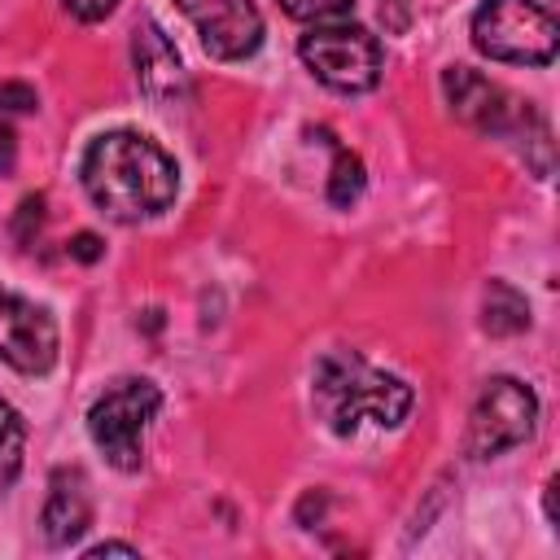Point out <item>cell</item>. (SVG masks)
Wrapping results in <instances>:
<instances>
[{
    "label": "cell",
    "mask_w": 560,
    "mask_h": 560,
    "mask_svg": "<svg viewBox=\"0 0 560 560\" xmlns=\"http://www.w3.org/2000/svg\"><path fill=\"white\" fill-rule=\"evenodd\" d=\"M79 179L88 197L114 219V223H140L162 214L179 192V171L166 158L162 144H153L140 131H105L83 149Z\"/></svg>",
    "instance_id": "1"
},
{
    "label": "cell",
    "mask_w": 560,
    "mask_h": 560,
    "mask_svg": "<svg viewBox=\"0 0 560 560\" xmlns=\"http://www.w3.org/2000/svg\"><path fill=\"white\" fill-rule=\"evenodd\" d=\"M311 402L324 416V424L337 438L359 433L363 424L376 429H398L416 402L411 385L402 376H389L381 368H372L363 354L354 350H324L315 359L311 372Z\"/></svg>",
    "instance_id": "2"
},
{
    "label": "cell",
    "mask_w": 560,
    "mask_h": 560,
    "mask_svg": "<svg viewBox=\"0 0 560 560\" xmlns=\"http://www.w3.org/2000/svg\"><path fill=\"white\" fill-rule=\"evenodd\" d=\"M468 31L477 52L503 66H547L560 44V26L538 0H481Z\"/></svg>",
    "instance_id": "3"
},
{
    "label": "cell",
    "mask_w": 560,
    "mask_h": 560,
    "mask_svg": "<svg viewBox=\"0 0 560 560\" xmlns=\"http://www.w3.org/2000/svg\"><path fill=\"white\" fill-rule=\"evenodd\" d=\"M158 407H162V389L144 376L114 381L88 407V438L118 472H136L144 464V429L158 416Z\"/></svg>",
    "instance_id": "4"
},
{
    "label": "cell",
    "mask_w": 560,
    "mask_h": 560,
    "mask_svg": "<svg viewBox=\"0 0 560 560\" xmlns=\"http://www.w3.org/2000/svg\"><path fill=\"white\" fill-rule=\"evenodd\" d=\"M538 429V398L516 376H490L468 411L464 429V455L468 459H494L521 442H529Z\"/></svg>",
    "instance_id": "5"
},
{
    "label": "cell",
    "mask_w": 560,
    "mask_h": 560,
    "mask_svg": "<svg viewBox=\"0 0 560 560\" xmlns=\"http://www.w3.org/2000/svg\"><path fill=\"white\" fill-rule=\"evenodd\" d=\"M298 57L332 92H372L381 83V70H385L381 39L354 22L311 26L298 44Z\"/></svg>",
    "instance_id": "6"
},
{
    "label": "cell",
    "mask_w": 560,
    "mask_h": 560,
    "mask_svg": "<svg viewBox=\"0 0 560 560\" xmlns=\"http://www.w3.org/2000/svg\"><path fill=\"white\" fill-rule=\"evenodd\" d=\"M57 346L52 315L0 284V359L22 376H44L57 363Z\"/></svg>",
    "instance_id": "7"
},
{
    "label": "cell",
    "mask_w": 560,
    "mask_h": 560,
    "mask_svg": "<svg viewBox=\"0 0 560 560\" xmlns=\"http://www.w3.org/2000/svg\"><path fill=\"white\" fill-rule=\"evenodd\" d=\"M192 22L201 48L219 61L254 57L262 44V13L254 0H175Z\"/></svg>",
    "instance_id": "8"
},
{
    "label": "cell",
    "mask_w": 560,
    "mask_h": 560,
    "mask_svg": "<svg viewBox=\"0 0 560 560\" xmlns=\"http://www.w3.org/2000/svg\"><path fill=\"white\" fill-rule=\"evenodd\" d=\"M442 92H446L451 114L459 122H468L472 131H486V136H508L529 118V105L521 109V101H512L499 83H490L486 74H477L468 66L442 70Z\"/></svg>",
    "instance_id": "9"
},
{
    "label": "cell",
    "mask_w": 560,
    "mask_h": 560,
    "mask_svg": "<svg viewBox=\"0 0 560 560\" xmlns=\"http://www.w3.org/2000/svg\"><path fill=\"white\" fill-rule=\"evenodd\" d=\"M131 61H136V83L149 101L158 105H175L188 88L184 79V61L175 52V44L166 39V31L158 22H144L136 26V39H131Z\"/></svg>",
    "instance_id": "10"
},
{
    "label": "cell",
    "mask_w": 560,
    "mask_h": 560,
    "mask_svg": "<svg viewBox=\"0 0 560 560\" xmlns=\"http://www.w3.org/2000/svg\"><path fill=\"white\" fill-rule=\"evenodd\" d=\"M39 525L52 547H70L83 538V529L92 525V490L79 468H57L48 477V499H44Z\"/></svg>",
    "instance_id": "11"
},
{
    "label": "cell",
    "mask_w": 560,
    "mask_h": 560,
    "mask_svg": "<svg viewBox=\"0 0 560 560\" xmlns=\"http://www.w3.org/2000/svg\"><path fill=\"white\" fill-rule=\"evenodd\" d=\"M481 328L490 337H516L529 328V302L508 280H490L481 289Z\"/></svg>",
    "instance_id": "12"
},
{
    "label": "cell",
    "mask_w": 560,
    "mask_h": 560,
    "mask_svg": "<svg viewBox=\"0 0 560 560\" xmlns=\"http://www.w3.org/2000/svg\"><path fill=\"white\" fill-rule=\"evenodd\" d=\"M22 451H26V424L9 398H0V486H9L22 472Z\"/></svg>",
    "instance_id": "13"
},
{
    "label": "cell",
    "mask_w": 560,
    "mask_h": 560,
    "mask_svg": "<svg viewBox=\"0 0 560 560\" xmlns=\"http://www.w3.org/2000/svg\"><path fill=\"white\" fill-rule=\"evenodd\" d=\"M363 162H359V153H350V149H341V144H332V175H328V201L332 206H350V201H359V192H363Z\"/></svg>",
    "instance_id": "14"
},
{
    "label": "cell",
    "mask_w": 560,
    "mask_h": 560,
    "mask_svg": "<svg viewBox=\"0 0 560 560\" xmlns=\"http://www.w3.org/2000/svg\"><path fill=\"white\" fill-rule=\"evenodd\" d=\"M280 9H284L293 22H306V26L354 22V0H280Z\"/></svg>",
    "instance_id": "15"
},
{
    "label": "cell",
    "mask_w": 560,
    "mask_h": 560,
    "mask_svg": "<svg viewBox=\"0 0 560 560\" xmlns=\"http://www.w3.org/2000/svg\"><path fill=\"white\" fill-rule=\"evenodd\" d=\"M35 105H39V96H35L31 83H18V79H4L0 83V109L4 114H31Z\"/></svg>",
    "instance_id": "16"
},
{
    "label": "cell",
    "mask_w": 560,
    "mask_h": 560,
    "mask_svg": "<svg viewBox=\"0 0 560 560\" xmlns=\"http://www.w3.org/2000/svg\"><path fill=\"white\" fill-rule=\"evenodd\" d=\"M39 223H44V197H39V192H35V197H22L18 219H13V236L26 245V241H31V228L39 232Z\"/></svg>",
    "instance_id": "17"
},
{
    "label": "cell",
    "mask_w": 560,
    "mask_h": 560,
    "mask_svg": "<svg viewBox=\"0 0 560 560\" xmlns=\"http://www.w3.org/2000/svg\"><path fill=\"white\" fill-rule=\"evenodd\" d=\"M66 9L79 18V22H101L118 9V0H66Z\"/></svg>",
    "instance_id": "18"
},
{
    "label": "cell",
    "mask_w": 560,
    "mask_h": 560,
    "mask_svg": "<svg viewBox=\"0 0 560 560\" xmlns=\"http://www.w3.org/2000/svg\"><path fill=\"white\" fill-rule=\"evenodd\" d=\"M70 258L96 262V258H101V236H96V232H79V236L70 241Z\"/></svg>",
    "instance_id": "19"
},
{
    "label": "cell",
    "mask_w": 560,
    "mask_h": 560,
    "mask_svg": "<svg viewBox=\"0 0 560 560\" xmlns=\"http://www.w3.org/2000/svg\"><path fill=\"white\" fill-rule=\"evenodd\" d=\"M83 556H88V560H101V556H131V560H136L140 551H136L131 542H96V547H88Z\"/></svg>",
    "instance_id": "20"
},
{
    "label": "cell",
    "mask_w": 560,
    "mask_h": 560,
    "mask_svg": "<svg viewBox=\"0 0 560 560\" xmlns=\"http://www.w3.org/2000/svg\"><path fill=\"white\" fill-rule=\"evenodd\" d=\"M9 171H13V131L0 127V175H9Z\"/></svg>",
    "instance_id": "21"
}]
</instances>
